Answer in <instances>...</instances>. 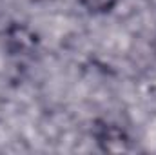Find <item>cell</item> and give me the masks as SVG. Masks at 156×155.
<instances>
[{"label": "cell", "mask_w": 156, "mask_h": 155, "mask_svg": "<svg viewBox=\"0 0 156 155\" xmlns=\"http://www.w3.org/2000/svg\"><path fill=\"white\" fill-rule=\"evenodd\" d=\"M98 142L109 150V152H122V150H127V137L123 135L122 130H118L116 126H104V130L100 131L98 135Z\"/></svg>", "instance_id": "1"}, {"label": "cell", "mask_w": 156, "mask_h": 155, "mask_svg": "<svg viewBox=\"0 0 156 155\" xmlns=\"http://www.w3.org/2000/svg\"><path fill=\"white\" fill-rule=\"evenodd\" d=\"M78 2L82 7H85L89 13H94V15L109 13L118 4V0H78Z\"/></svg>", "instance_id": "2"}]
</instances>
